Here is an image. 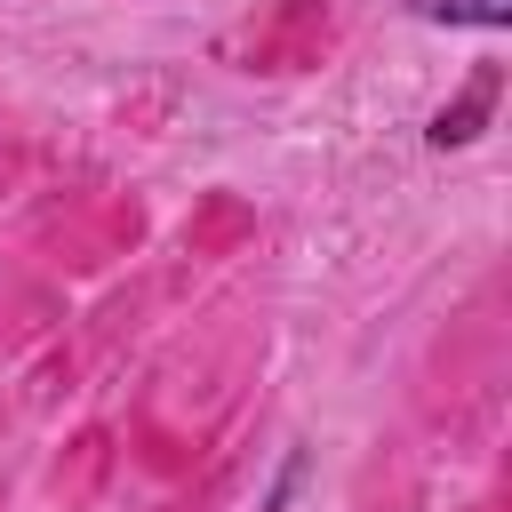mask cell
I'll list each match as a JSON object with an SVG mask.
<instances>
[{
    "instance_id": "1",
    "label": "cell",
    "mask_w": 512,
    "mask_h": 512,
    "mask_svg": "<svg viewBox=\"0 0 512 512\" xmlns=\"http://www.w3.org/2000/svg\"><path fill=\"white\" fill-rule=\"evenodd\" d=\"M416 16H432V24H480V32H504V24H512V0H416Z\"/></svg>"
}]
</instances>
